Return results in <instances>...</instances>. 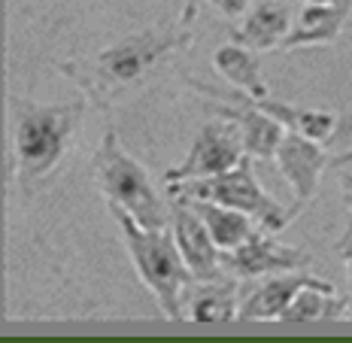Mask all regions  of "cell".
<instances>
[{
	"label": "cell",
	"instance_id": "cell-1",
	"mask_svg": "<svg viewBox=\"0 0 352 343\" xmlns=\"http://www.w3.org/2000/svg\"><path fill=\"white\" fill-rule=\"evenodd\" d=\"M109 210L116 213L124 240H128L131 258L137 265V274L146 286L152 289V295L158 298V307L167 319H179L182 316V289L188 283H195V276L188 274L186 261H182L176 240L167 228L149 231L131 219V213H124L122 207L109 203Z\"/></svg>",
	"mask_w": 352,
	"mask_h": 343
},
{
	"label": "cell",
	"instance_id": "cell-9",
	"mask_svg": "<svg viewBox=\"0 0 352 343\" xmlns=\"http://www.w3.org/2000/svg\"><path fill=\"white\" fill-rule=\"evenodd\" d=\"M186 43H188V34L137 36V40H128V43H122V46H116V49H109V52L100 55L98 70L113 79V82H128V79L140 76L146 67H152L164 52L186 46Z\"/></svg>",
	"mask_w": 352,
	"mask_h": 343
},
{
	"label": "cell",
	"instance_id": "cell-18",
	"mask_svg": "<svg viewBox=\"0 0 352 343\" xmlns=\"http://www.w3.org/2000/svg\"><path fill=\"white\" fill-rule=\"evenodd\" d=\"M237 283L219 276L195 291L188 313L195 322H231V319H237Z\"/></svg>",
	"mask_w": 352,
	"mask_h": 343
},
{
	"label": "cell",
	"instance_id": "cell-12",
	"mask_svg": "<svg viewBox=\"0 0 352 343\" xmlns=\"http://www.w3.org/2000/svg\"><path fill=\"white\" fill-rule=\"evenodd\" d=\"M352 12V0H334V3H310L300 12L298 25L283 40V49H304V46H322L334 43L340 36Z\"/></svg>",
	"mask_w": 352,
	"mask_h": 343
},
{
	"label": "cell",
	"instance_id": "cell-24",
	"mask_svg": "<svg viewBox=\"0 0 352 343\" xmlns=\"http://www.w3.org/2000/svg\"><path fill=\"white\" fill-rule=\"evenodd\" d=\"M346 316H349V319H352V295H349V298H346Z\"/></svg>",
	"mask_w": 352,
	"mask_h": 343
},
{
	"label": "cell",
	"instance_id": "cell-4",
	"mask_svg": "<svg viewBox=\"0 0 352 343\" xmlns=\"http://www.w3.org/2000/svg\"><path fill=\"white\" fill-rule=\"evenodd\" d=\"M82 107H52V109H28L19 122L16 152L25 173H46L58 162L70 128Z\"/></svg>",
	"mask_w": 352,
	"mask_h": 343
},
{
	"label": "cell",
	"instance_id": "cell-14",
	"mask_svg": "<svg viewBox=\"0 0 352 343\" xmlns=\"http://www.w3.org/2000/svg\"><path fill=\"white\" fill-rule=\"evenodd\" d=\"M252 100V98H249ZM261 113H267L270 119H276L285 131H295V134L307 137V140L316 143H328L337 134V125H340V115L337 113H325V109H300L292 104H283V100H252Z\"/></svg>",
	"mask_w": 352,
	"mask_h": 343
},
{
	"label": "cell",
	"instance_id": "cell-26",
	"mask_svg": "<svg viewBox=\"0 0 352 343\" xmlns=\"http://www.w3.org/2000/svg\"><path fill=\"white\" fill-rule=\"evenodd\" d=\"M346 265H349V280H352V258H349V261H346Z\"/></svg>",
	"mask_w": 352,
	"mask_h": 343
},
{
	"label": "cell",
	"instance_id": "cell-2",
	"mask_svg": "<svg viewBox=\"0 0 352 343\" xmlns=\"http://www.w3.org/2000/svg\"><path fill=\"white\" fill-rule=\"evenodd\" d=\"M170 195H176V198L212 201V203H222V207L240 210V213H246L252 222H258L261 231H267V234H280V231L289 228L298 216L295 207L285 210L283 203H276L267 192H264L261 182L255 179L249 155H243L231 170L219 173V177L170 182Z\"/></svg>",
	"mask_w": 352,
	"mask_h": 343
},
{
	"label": "cell",
	"instance_id": "cell-25",
	"mask_svg": "<svg viewBox=\"0 0 352 343\" xmlns=\"http://www.w3.org/2000/svg\"><path fill=\"white\" fill-rule=\"evenodd\" d=\"M310 3H334V0H310Z\"/></svg>",
	"mask_w": 352,
	"mask_h": 343
},
{
	"label": "cell",
	"instance_id": "cell-23",
	"mask_svg": "<svg viewBox=\"0 0 352 343\" xmlns=\"http://www.w3.org/2000/svg\"><path fill=\"white\" fill-rule=\"evenodd\" d=\"M334 164H337V167H352V146H349L346 152H343V155L334 158Z\"/></svg>",
	"mask_w": 352,
	"mask_h": 343
},
{
	"label": "cell",
	"instance_id": "cell-17",
	"mask_svg": "<svg viewBox=\"0 0 352 343\" xmlns=\"http://www.w3.org/2000/svg\"><path fill=\"white\" fill-rule=\"evenodd\" d=\"M340 316H346V298L337 295L331 283L319 280L304 286L292 298L280 322H319V319H340Z\"/></svg>",
	"mask_w": 352,
	"mask_h": 343
},
{
	"label": "cell",
	"instance_id": "cell-3",
	"mask_svg": "<svg viewBox=\"0 0 352 343\" xmlns=\"http://www.w3.org/2000/svg\"><path fill=\"white\" fill-rule=\"evenodd\" d=\"M98 167H100V182H104L109 203H116L124 213H131V219H134L140 228H149V231L167 228L170 213H167V207L161 203L158 192L152 188L143 167L119 149L116 134L104 137V146H100V152H98Z\"/></svg>",
	"mask_w": 352,
	"mask_h": 343
},
{
	"label": "cell",
	"instance_id": "cell-7",
	"mask_svg": "<svg viewBox=\"0 0 352 343\" xmlns=\"http://www.w3.org/2000/svg\"><path fill=\"white\" fill-rule=\"evenodd\" d=\"M173 240L179 250L182 261H186L188 274L195 276V283H210L222 276V252L212 243L204 219L195 213L182 198H173Z\"/></svg>",
	"mask_w": 352,
	"mask_h": 343
},
{
	"label": "cell",
	"instance_id": "cell-15",
	"mask_svg": "<svg viewBox=\"0 0 352 343\" xmlns=\"http://www.w3.org/2000/svg\"><path fill=\"white\" fill-rule=\"evenodd\" d=\"M182 201L204 219V225H207V231H210L212 243L219 246V252H231L234 246H240L255 231L252 219L246 213H240V210L222 207V203H212V201H197V198H182Z\"/></svg>",
	"mask_w": 352,
	"mask_h": 343
},
{
	"label": "cell",
	"instance_id": "cell-20",
	"mask_svg": "<svg viewBox=\"0 0 352 343\" xmlns=\"http://www.w3.org/2000/svg\"><path fill=\"white\" fill-rule=\"evenodd\" d=\"M337 252L343 255V258H352V219H349V225H346V231L340 234V240H337Z\"/></svg>",
	"mask_w": 352,
	"mask_h": 343
},
{
	"label": "cell",
	"instance_id": "cell-5",
	"mask_svg": "<svg viewBox=\"0 0 352 343\" xmlns=\"http://www.w3.org/2000/svg\"><path fill=\"white\" fill-rule=\"evenodd\" d=\"M243 143L234 128V122L222 119L210 122L207 128H201V134L195 137L192 152L182 158L173 170L164 173V182H186V179H204V177H219V173L231 170L234 164L243 158Z\"/></svg>",
	"mask_w": 352,
	"mask_h": 343
},
{
	"label": "cell",
	"instance_id": "cell-6",
	"mask_svg": "<svg viewBox=\"0 0 352 343\" xmlns=\"http://www.w3.org/2000/svg\"><path fill=\"white\" fill-rule=\"evenodd\" d=\"M222 265L237 280H255V276L304 271L310 265V255L304 250H295V246L276 243L267 231H252L240 246H234L231 252H222Z\"/></svg>",
	"mask_w": 352,
	"mask_h": 343
},
{
	"label": "cell",
	"instance_id": "cell-11",
	"mask_svg": "<svg viewBox=\"0 0 352 343\" xmlns=\"http://www.w3.org/2000/svg\"><path fill=\"white\" fill-rule=\"evenodd\" d=\"M310 283H319V276L300 274V271L270 276L264 286H258L252 295H246L243 301H240L237 319H246V322H276L285 313V307L292 304V298L304 286H310Z\"/></svg>",
	"mask_w": 352,
	"mask_h": 343
},
{
	"label": "cell",
	"instance_id": "cell-19",
	"mask_svg": "<svg viewBox=\"0 0 352 343\" xmlns=\"http://www.w3.org/2000/svg\"><path fill=\"white\" fill-rule=\"evenodd\" d=\"M212 3H216L219 10L225 12V16H231V19H234V16H240V12H243L246 6L252 3V0H212Z\"/></svg>",
	"mask_w": 352,
	"mask_h": 343
},
{
	"label": "cell",
	"instance_id": "cell-22",
	"mask_svg": "<svg viewBox=\"0 0 352 343\" xmlns=\"http://www.w3.org/2000/svg\"><path fill=\"white\" fill-rule=\"evenodd\" d=\"M197 6H201V0H186V10H182V21H192L197 16Z\"/></svg>",
	"mask_w": 352,
	"mask_h": 343
},
{
	"label": "cell",
	"instance_id": "cell-13",
	"mask_svg": "<svg viewBox=\"0 0 352 343\" xmlns=\"http://www.w3.org/2000/svg\"><path fill=\"white\" fill-rule=\"evenodd\" d=\"M289 31H292L289 10H285L283 3H276V0H267V3H261L237 31H231V43L252 49V52H264V49L283 46V40L289 36Z\"/></svg>",
	"mask_w": 352,
	"mask_h": 343
},
{
	"label": "cell",
	"instance_id": "cell-16",
	"mask_svg": "<svg viewBox=\"0 0 352 343\" xmlns=\"http://www.w3.org/2000/svg\"><path fill=\"white\" fill-rule=\"evenodd\" d=\"M212 67L222 73V76L228 79L237 91H243L246 98L261 100V98H267L270 94L267 85H264V79H261L258 58H255L252 49L237 46V43L216 49V55H212Z\"/></svg>",
	"mask_w": 352,
	"mask_h": 343
},
{
	"label": "cell",
	"instance_id": "cell-8",
	"mask_svg": "<svg viewBox=\"0 0 352 343\" xmlns=\"http://www.w3.org/2000/svg\"><path fill=\"white\" fill-rule=\"evenodd\" d=\"M274 162L280 167V173L295 192V210L313 201L322 179V170L328 167V152L322 149V143L307 140V137L285 131L280 146L274 152Z\"/></svg>",
	"mask_w": 352,
	"mask_h": 343
},
{
	"label": "cell",
	"instance_id": "cell-21",
	"mask_svg": "<svg viewBox=\"0 0 352 343\" xmlns=\"http://www.w3.org/2000/svg\"><path fill=\"white\" fill-rule=\"evenodd\" d=\"M340 182H343V201H346V207L352 210V167H346Z\"/></svg>",
	"mask_w": 352,
	"mask_h": 343
},
{
	"label": "cell",
	"instance_id": "cell-10",
	"mask_svg": "<svg viewBox=\"0 0 352 343\" xmlns=\"http://www.w3.org/2000/svg\"><path fill=\"white\" fill-rule=\"evenodd\" d=\"M234 100H237V107H219L216 113L222 115V119L234 122V128H237V134H240V143H243V152L249 158H264V162L274 158L285 128L276 119H270L267 113H261L243 91L234 94Z\"/></svg>",
	"mask_w": 352,
	"mask_h": 343
}]
</instances>
